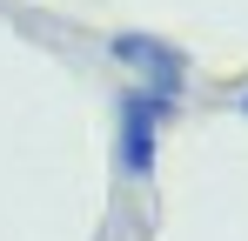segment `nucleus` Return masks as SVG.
<instances>
[{"label":"nucleus","instance_id":"f257e3e1","mask_svg":"<svg viewBox=\"0 0 248 241\" xmlns=\"http://www.w3.org/2000/svg\"><path fill=\"white\" fill-rule=\"evenodd\" d=\"M181 114V101L148 94V87H127L114 101V167L121 181H155V161H161V127Z\"/></svg>","mask_w":248,"mask_h":241},{"label":"nucleus","instance_id":"f03ea898","mask_svg":"<svg viewBox=\"0 0 248 241\" xmlns=\"http://www.w3.org/2000/svg\"><path fill=\"white\" fill-rule=\"evenodd\" d=\"M108 54H114L121 67H134V87L168 94V101H188V54H181V47H168V40H155V34H114Z\"/></svg>","mask_w":248,"mask_h":241},{"label":"nucleus","instance_id":"7ed1b4c3","mask_svg":"<svg viewBox=\"0 0 248 241\" xmlns=\"http://www.w3.org/2000/svg\"><path fill=\"white\" fill-rule=\"evenodd\" d=\"M242 120H248V94H242Z\"/></svg>","mask_w":248,"mask_h":241}]
</instances>
